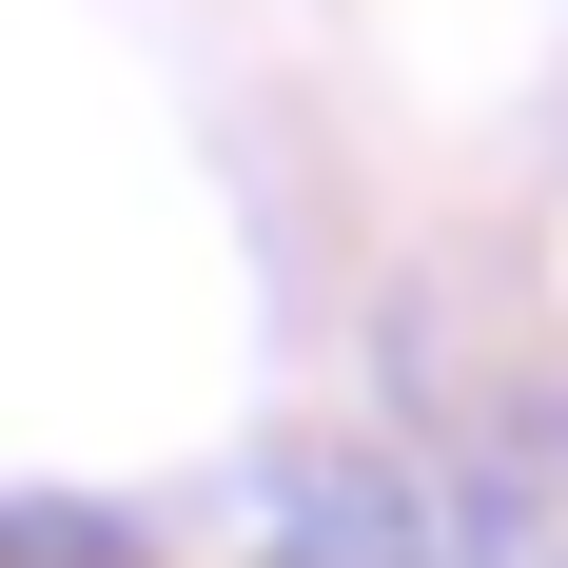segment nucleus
I'll list each match as a JSON object with an SVG mask.
<instances>
[{
    "label": "nucleus",
    "mask_w": 568,
    "mask_h": 568,
    "mask_svg": "<svg viewBox=\"0 0 568 568\" xmlns=\"http://www.w3.org/2000/svg\"><path fill=\"white\" fill-rule=\"evenodd\" d=\"M235 529L275 568H452V529H432V490H412L393 452H255Z\"/></svg>",
    "instance_id": "obj_1"
},
{
    "label": "nucleus",
    "mask_w": 568,
    "mask_h": 568,
    "mask_svg": "<svg viewBox=\"0 0 568 568\" xmlns=\"http://www.w3.org/2000/svg\"><path fill=\"white\" fill-rule=\"evenodd\" d=\"M0 549H20V568H118L138 529H118V510H59V490H40V510H0Z\"/></svg>",
    "instance_id": "obj_2"
}]
</instances>
